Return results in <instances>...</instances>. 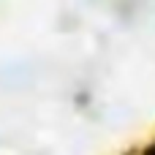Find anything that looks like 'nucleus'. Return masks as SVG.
Masks as SVG:
<instances>
[{
  "instance_id": "obj_1",
  "label": "nucleus",
  "mask_w": 155,
  "mask_h": 155,
  "mask_svg": "<svg viewBox=\"0 0 155 155\" xmlns=\"http://www.w3.org/2000/svg\"><path fill=\"white\" fill-rule=\"evenodd\" d=\"M142 155H155V139L147 144V147H144V150H142Z\"/></svg>"
}]
</instances>
